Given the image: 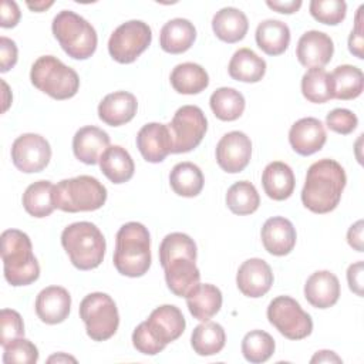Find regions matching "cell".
<instances>
[{"mask_svg":"<svg viewBox=\"0 0 364 364\" xmlns=\"http://www.w3.org/2000/svg\"><path fill=\"white\" fill-rule=\"evenodd\" d=\"M347 4L343 0H311L310 14L323 24L337 26L346 18Z\"/></svg>","mask_w":364,"mask_h":364,"instance_id":"b9f144b4","label":"cell"},{"mask_svg":"<svg viewBox=\"0 0 364 364\" xmlns=\"http://www.w3.org/2000/svg\"><path fill=\"white\" fill-rule=\"evenodd\" d=\"M1 260L4 277L11 286L31 284L40 276L31 240L18 229H7L1 233Z\"/></svg>","mask_w":364,"mask_h":364,"instance_id":"277c9868","label":"cell"},{"mask_svg":"<svg viewBox=\"0 0 364 364\" xmlns=\"http://www.w3.org/2000/svg\"><path fill=\"white\" fill-rule=\"evenodd\" d=\"M54 185L50 181H37L23 193V206L34 218H46L55 209L53 199Z\"/></svg>","mask_w":364,"mask_h":364,"instance_id":"d590c367","label":"cell"},{"mask_svg":"<svg viewBox=\"0 0 364 364\" xmlns=\"http://www.w3.org/2000/svg\"><path fill=\"white\" fill-rule=\"evenodd\" d=\"M310 363H341V358L334 351L320 350L311 357Z\"/></svg>","mask_w":364,"mask_h":364,"instance_id":"f5cc1de1","label":"cell"},{"mask_svg":"<svg viewBox=\"0 0 364 364\" xmlns=\"http://www.w3.org/2000/svg\"><path fill=\"white\" fill-rule=\"evenodd\" d=\"M98 164L102 173L112 183L128 182L135 171V165L129 152L119 145L108 146L100 156Z\"/></svg>","mask_w":364,"mask_h":364,"instance_id":"f546056e","label":"cell"},{"mask_svg":"<svg viewBox=\"0 0 364 364\" xmlns=\"http://www.w3.org/2000/svg\"><path fill=\"white\" fill-rule=\"evenodd\" d=\"M326 125L328 129L341 134V135H348L351 134L357 125H358V118L354 112L346 108H336L330 111L326 117Z\"/></svg>","mask_w":364,"mask_h":364,"instance_id":"f6af8a7d","label":"cell"},{"mask_svg":"<svg viewBox=\"0 0 364 364\" xmlns=\"http://www.w3.org/2000/svg\"><path fill=\"white\" fill-rule=\"evenodd\" d=\"M136 146L142 158L148 162H162L172 154V136L168 125L149 122L144 125L136 135Z\"/></svg>","mask_w":364,"mask_h":364,"instance_id":"9a60e30c","label":"cell"},{"mask_svg":"<svg viewBox=\"0 0 364 364\" xmlns=\"http://www.w3.org/2000/svg\"><path fill=\"white\" fill-rule=\"evenodd\" d=\"M301 92L310 102H327L333 98L330 74L324 68H309L301 78Z\"/></svg>","mask_w":364,"mask_h":364,"instance_id":"f35d334b","label":"cell"},{"mask_svg":"<svg viewBox=\"0 0 364 364\" xmlns=\"http://www.w3.org/2000/svg\"><path fill=\"white\" fill-rule=\"evenodd\" d=\"M186 306L193 318L199 321H208L222 307V293L213 284L198 283L186 294Z\"/></svg>","mask_w":364,"mask_h":364,"instance_id":"4316f807","label":"cell"},{"mask_svg":"<svg viewBox=\"0 0 364 364\" xmlns=\"http://www.w3.org/2000/svg\"><path fill=\"white\" fill-rule=\"evenodd\" d=\"M31 84L54 100H68L80 88L78 74L54 55H41L31 65Z\"/></svg>","mask_w":364,"mask_h":364,"instance_id":"ba28073f","label":"cell"},{"mask_svg":"<svg viewBox=\"0 0 364 364\" xmlns=\"http://www.w3.org/2000/svg\"><path fill=\"white\" fill-rule=\"evenodd\" d=\"M364 6H361L355 16V26L354 30L350 33L348 37V50L351 54H354L357 58H363V46H364V37H363V27H361V11Z\"/></svg>","mask_w":364,"mask_h":364,"instance_id":"7dc6e473","label":"cell"},{"mask_svg":"<svg viewBox=\"0 0 364 364\" xmlns=\"http://www.w3.org/2000/svg\"><path fill=\"white\" fill-rule=\"evenodd\" d=\"M294 173L291 168L282 162H270L262 173V185L264 193L274 200H284L291 196L294 191Z\"/></svg>","mask_w":364,"mask_h":364,"instance_id":"484cf974","label":"cell"},{"mask_svg":"<svg viewBox=\"0 0 364 364\" xmlns=\"http://www.w3.org/2000/svg\"><path fill=\"white\" fill-rule=\"evenodd\" d=\"M50 6H53V1H34V3H30L27 1V7L34 10V11H44L46 9H48Z\"/></svg>","mask_w":364,"mask_h":364,"instance_id":"db71d44e","label":"cell"},{"mask_svg":"<svg viewBox=\"0 0 364 364\" xmlns=\"http://www.w3.org/2000/svg\"><path fill=\"white\" fill-rule=\"evenodd\" d=\"M53 199L55 208L63 212H91L105 203L107 188L94 176L80 175L54 185Z\"/></svg>","mask_w":364,"mask_h":364,"instance_id":"8992f818","label":"cell"},{"mask_svg":"<svg viewBox=\"0 0 364 364\" xmlns=\"http://www.w3.org/2000/svg\"><path fill=\"white\" fill-rule=\"evenodd\" d=\"M11 159L24 173L41 172L51 159L50 144L38 134H23L11 145Z\"/></svg>","mask_w":364,"mask_h":364,"instance_id":"4fadbf2b","label":"cell"},{"mask_svg":"<svg viewBox=\"0 0 364 364\" xmlns=\"http://www.w3.org/2000/svg\"><path fill=\"white\" fill-rule=\"evenodd\" d=\"M192 257L196 260L198 252L193 239L185 233L173 232L166 235L159 246V262L164 266L166 262L175 257Z\"/></svg>","mask_w":364,"mask_h":364,"instance_id":"60d3db41","label":"cell"},{"mask_svg":"<svg viewBox=\"0 0 364 364\" xmlns=\"http://www.w3.org/2000/svg\"><path fill=\"white\" fill-rule=\"evenodd\" d=\"M334 53V44L330 36L323 31H306L297 43L296 55L301 65L307 68H323L330 63Z\"/></svg>","mask_w":364,"mask_h":364,"instance_id":"e0dca14e","label":"cell"},{"mask_svg":"<svg viewBox=\"0 0 364 364\" xmlns=\"http://www.w3.org/2000/svg\"><path fill=\"white\" fill-rule=\"evenodd\" d=\"M267 7H270L272 10L277 11V13H283V14H291L296 13L300 7H301V0H290V1H272L267 0L266 1Z\"/></svg>","mask_w":364,"mask_h":364,"instance_id":"816d5d0a","label":"cell"},{"mask_svg":"<svg viewBox=\"0 0 364 364\" xmlns=\"http://www.w3.org/2000/svg\"><path fill=\"white\" fill-rule=\"evenodd\" d=\"M171 84L176 92L193 95L202 92L209 85V75L199 64L182 63L172 70Z\"/></svg>","mask_w":364,"mask_h":364,"instance_id":"d6a6232c","label":"cell"},{"mask_svg":"<svg viewBox=\"0 0 364 364\" xmlns=\"http://www.w3.org/2000/svg\"><path fill=\"white\" fill-rule=\"evenodd\" d=\"M80 317L85 324L88 337L94 341L111 338L119 326V314L115 301L107 293L87 294L80 303Z\"/></svg>","mask_w":364,"mask_h":364,"instance_id":"9c48e42d","label":"cell"},{"mask_svg":"<svg viewBox=\"0 0 364 364\" xmlns=\"http://www.w3.org/2000/svg\"><path fill=\"white\" fill-rule=\"evenodd\" d=\"M262 243L273 256L289 255L296 245V229L293 223L283 216L267 219L262 228Z\"/></svg>","mask_w":364,"mask_h":364,"instance_id":"ffe728a7","label":"cell"},{"mask_svg":"<svg viewBox=\"0 0 364 364\" xmlns=\"http://www.w3.org/2000/svg\"><path fill=\"white\" fill-rule=\"evenodd\" d=\"M304 297L316 309H328L340 297V282L328 270L314 272L304 284Z\"/></svg>","mask_w":364,"mask_h":364,"instance_id":"7402d4cb","label":"cell"},{"mask_svg":"<svg viewBox=\"0 0 364 364\" xmlns=\"http://www.w3.org/2000/svg\"><path fill=\"white\" fill-rule=\"evenodd\" d=\"M256 44L267 55L283 54L290 43L289 26L280 20H264L256 28Z\"/></svg>","mask_w":364,"mask_h":364,"instance_id":"f1b7e54d","label":"cell"},{"mask_svg":"<svg viewBox=\"0 0 364 364\" xmlns=\"http://www.w3.org/2000/svg\"><path fill=\"white\" fill-rule=\"evenodd\" d=\"M363 262H355L347 269V282L351 291L357 296H363Z\"/></svg>","mask_w":364,"mask_h":364,"instance_id":"681fc988","label":"cell"},{"mask_svg":"<svg viewBox=\"0 0 364 364\" xmlns=\"http://www.w3.org/2000/svg\"><path fill=\"white\" fill-rule=\"evenodd\" d=\"M236 284L239 290L247 297L264 296L273 284V273L270 266L259 257L245 260L236 274Z\"/></svg>","mask_w":364,"mask_h":364,"instance_id":"2e32d148","label":"cell"},{"mask_svg":"<svg viewBox=\"0 0 364 364\" xmlns=\"http://www.w3.org/2000/svg\"><path fill=\"white\" fill-rule=\"evenodd\" d=\"M17 63V46L7 37H0V71L7 73Z\"/></svg>","mask_w":364,"mask_h":364,"instance_id":"bcb514c9","label":"cell"},{"mask_svg":"<svg viewBox=\"0 0 364 364\" xmlns=\"http://www.w3.org/2000/svg\"><path fill=\"white\" fill-rule=\"evenodd\" d=\"M38 360L37 347L27 338L21 337L3 347L4 364H34Z\"/></svg>","mask_w":364,"mask_h":364,"instance_id":"7bdbcfd3","label":"cell"},{"mask_svg":"<svg viewBox=\"0 0 364 364\" xmlns=\"http://www.w3.org/2000/svg\"><path fill=\"white\" fill-rule=\"evenodd\" d=\"M138 109V101L128 91H115L102 98L98 105V117L111 127H119L129 122Z\"/></svg>","mask_w":364,"mask_h":364,"instance_id":"603a6c76","label":"cell"},{"mask_svg":"<svg viewBox=\"0 0 364 364\" xmlns=\"http://www.w3.org/2000/svg\"><path fill=\"white\" fill-rule=\"evenodd\" d=\"M24 336V323L21 316L11 309L0 311V344L6 347L11 341Z\"/></svg>","mask_w":364,"mask_h":364,"instance_id":"ee69618b","label":"cell"},{"mask_svg":"<svg viewBox=\"0 0 364 364\" xmlns=\"http://www.w3.org/2000/svg\"><path fill=\"white\" fill-rule=\"evenodd\" d=\"M108 146V134L94 125L80 128L73 138V151L75 158L87 165H95Z\"/></svg>","mask_w":364,"mask_h":364,"instance_id":"cb8c5ba5","label":"cell"},{"mask_svg":"<svg viewBox=\"0 0 364 364\" xmlns=\"http://www.w3.org/2000/svg\"><path fill=\"white\" fill-rule=\"evenodd\" d=\"M226 343V334L219 323L203 321L196 326L191 336V344L199 355H213L222 351Z\"/></svg>","mask_w":364,"mask_h":364,"instance_id":"e575fe53","label":"cell"},{"mask_svg":"<svg viewBox=\"0 0 364 364\" xmlns=\"http://www.w3.org/2000/svg\"><path fill=\"white\" fill-rule=\"evenodd\" d=\"M1 20H0V26L3 28H11L16 27L18 20H20V9L17 6L16 1H10V0H3L1 1Z\"/></svg>","mask_w":364,"mask_h":364,"instance_id":"c3c4849f","label":"cell"},{"mask_svg":"<svg viewBox=\"0 0 364 364\" xmlns=\"http://www.w3.org/2000/svg\"><path fill=\"white\" fill-rule=\"evenodd\" d=\"M252 156L250 138L242 131L225 134L216 145V162L228 173L242 172Z\"/></svg>","mask_w":364,"mask_h":364,"instance_id":"5bb4252c","label":"cell"},{"mask_svg":"<svg viewBox=\"0 0 364 364\" xmlns=\"http://www.w3.org/2000/svg\"><path fill=\"white\" fill-rule=\"evenodd\" d=\"M346 182V172L337 161L320 159L307 169L301 202L314 213H328L337 208Z\"/></svg>","mask_w":364,"mask_h":364,"instance_id":"6da1fadb","label":"cell"},{"mask_svg":"<svg viewBox=\"0 0 364 364\" xmlns=\"http://www.w3.org/2000/svg\"><path fill=\"white\" fill-rule=\"evenodd\" d=\"M169 183L176 195L193 198L199 195L203 188V173L200 168L192 162H179L169 173Z\"/></svg>","mask_w":364,"mask_h":364,"instance_id":"836d02e7","label":"cell"},{"mask_svg":"<svg viewBox=\"0 0 364 364\" xmlns=\"http://www.w3.org/2000/svg\"><path fill=\"white\" fill-rule=\"evenodd\" d=\"M196 38L195 26L186 18H172L164 24L159 34L161 48L171 54H181L189 50Z\"/></svg>","mask_w":364,"mask_h":364,"instance_id":"d4e9b609","label":"cell"},{"mask_svg":"<svg viewBox=\"0 0 364 364\" xmlns=\"http://www.w3.org/2000/svg\"><path fill=\"white\" fill-rule=\"evenodd\" d=\"M71 309V296L61 286H48L43 289L36 299V313L46 324L63 323Z\"/></svg>","mask_w":364,"mask_h":364,"instance_id":"d6986e66","label":"cell"},{"mask_svg":"<svg viewBox=\"0 0 364 364\" xmlns=\"http://www.w3.org/2000/svg\"><path fill=\"white\" fill-rule=\"evenodd\" d=\"M333 98L337 100H354L361 95L364 87L363 71L350 64L338 65L330 74Z\"/></svg>","mask_w":364,"mask_h":364,"instance_id":"1f68e13d","label":"cell"},{"mask_svg":"<svg viewBox=\"0 0 364 364\" xmlns=\"http://www.w3.org/2000/svg\"><path fill=\"white\" fill-rule=\"evenodd\" d=\"M51 30L61 48L74 60L90 58L97 48L95 28L80 14L61 10L53 20Z\"/></svg>","mask_w":364,"mask_h":364,"instance_id":"52a82bcc","label":"cell"},{"mask_svg":"<svg viewBox=\"0 0 364 364\" xmlns=\"http://www.w3.org/2000/svg\"><path fill=\"white\" fill-rule=\"evenodd\" d=\"M61 245L71 263L80 270H91L101 264L105 255V237L91 222H75L61 233Z\"/></svg>","mask_w":364,"mask_h":364,"instance_id":"5b68a950","label":"cell"},{"mask_svg":"<svg viewBox=\"0 0 364 364\" xmlns=\"http://www.w3.org/2000/svg\"><path fill=\"white\" fill-rule=\"evenodd\" d=\"M273 337L263 330H252L242 340L243 357L253 364L267 361L274 353Z\"/></svg>","mask_w":364,"mask_h":364,"instance_id":"ab89813d","label":"cell"},{"mask_svg":"<svg viewBox=\"0 0 364 364\" xmlns=\"http://www.w3.org/2000/svg\"><path fill=\"white\" fill-rule=\"evenodd\" d=\"M226 205L235 215H250L257 210L260 196L253 183L249 181H239L228 189Z\"/></svg>","mask_w":364,"mask_h":364,"instance_id":"74e56055","label":"cell"},{"mask_svg":"<svg viewBox=\"0 0 364 364\" xmlns=\"http://www.w3.org/2000/svg\"><path fill=\"white\" fill-rule=\"evenodd\" d=\"M347 242L354 250H357V252L364 250V246H363V220H357L354 225L350 226V229L347 232Z\"/></svg>","mask_w":364,"mask_h":364,"instance_id":"f907efd6","label":"cell"},{"mask_svg":"<svg viewBox=\"0 0 364 364\" xmlns=\"http://www.w3.org/2000/svg\"><path fill=\"white\" fill-rule=\"evenodd\" d=\"M267 318L289 340H303L311 334L313 321L299 301L289 296H277L267 307Z\"/></svg>","mask_w":364,"mask_h":364,"instance_id":"30bf717a","label":"cell"},{"mask_svg":"<svg viewBox=\"0 0 364 364\" xmlns=\"http://www.w3.org/2000/svg\"><path fill=\"white\" fill-rule=\"evenodd\" d=\"M229 75L242 82H257L264 77L266 61L250 48H239L230 58Z\"/></svg>","mask_w":364,"mask_h":364,"instance_id":"4dcf8cb0","label":"cell"},{"mask_svg":"<svg viewBox=\"0 0 364 364\" xmlns=\"http://www.w3.org/2000/svg\"><path fill=\"white\" fill-rule=\"evenodd\" d=\"M168 128L173 144L172 154H185L202 142L208 129V121L199 107L183 105L176 109Z\"/></svg>","mask_w":364,"mask_h":364,"instance_id":"7c38bea8","label":"cell"},{"mask_svg":"<svg viewBox=\"0 0 364 364\" xmlns=\"http://www.w3.org/2000/svg\"><path fill=\"white\" fill-rule=\"evenodd\" d=\"M151 27L141 20H129L118 26L109 40V55L121 64L134 63L151 44Z\"/></svg>","mask_w":364,"mask_h":364,"instance_id":"8fae6325","label":"cell"},{"mask_svg":"<svg viewBox=\"0 0 364 364\" xmlns=\"http://www.w3.org/2000/svg\"><path fill=\"white\" fill-rule=\"evenodd\" d=\"M212 28L216 37L225 43L240 41L249 28L247 17L236 7H223L212 18Z\"/></svg>","mask_w":364,"mask_h":364,"instance_id":"83f0119b","label":"cell"},{"mask_svg":"<svg viewBox=\"0 0 364 364\" xmlns=\"http://www.w3.org/2000/svg\"><path fill=\"white\" fill-rule=\"evenodd\" d=\"M327 139L324 125L320 119L307 117L296 121L289 131V142L291 148L303 156H309L320 151Z\"/></svg>","mask_w":364,"mask_h":364,"instance_id":"ac0fdd59","label":"cell"},{"mask_svg":"<svg viewBox=\"0 0 364 364\" xmlns=\"http://www.w3.org/2000/svg\"><path fill=\"white\" fill-rule=\"evenodd\" d=\"M114 266L128 277L144 276L151 266V237L139 222L122 225L117 233Z\"/></svg>","mask_w":364,"mask_h":364,"instance_id":"3957f363","label":"cell"},{"mask_svg":"<svg viewBox=\"0 0 364 364\" xmlns=\"http://www.w3.org/2000/svg\"><path fill=\"white\" fill-rule=\"evenodd\" d=\"M186 323L182 311L173 304L156 307L149 317L136 326L132 333L134 347L145 354L155 355L185 331Z\"/></svg>","mask_w":364,"mask_h":364,"instance_id":"7a4b0ae2","label":"cell"},{"mask_svg":"<svg viewBox=\"0 0 364 364\" xmlns=\"http://www.w3.org/2000/svg\"><path fill=\"white\" fill-rule=\"evenodd\" d=\"M210 108L216 118L222 121H235L245 111V97L235 88L220 87L210 95Z\"/></svg>","mask_w":364,"mask_h":364,"instance_id":"8d00e7d4","label":"cell"},{"mask_svg":"<svg viewBox=\"0 0 364 364\" xmlns=\"http://www.w3.org/2000/svg\"><path fill=\"white\" fill-rule=\"evenodd\" d=\"M195 262L196 260L192 257L182 256L175 257L162 266L168 289L175 296L186 297V294L199 283L200 272Z\"/></svg>","mask_w":364,"mask_h":364,"instance_id":"44dd1931","label":"cell"},{"mask_svg":"<svg viewBox=\"0 0 364 364\" xmlns=\"http://www.w3.org/2000/svg\"><path fill=\"white\" fill-rule=\"evenodd\" d=\"M53 361H57V363H60V361H73V363H75V358H74V357H70V355H65V354H63V353H60V354L51 355V357L48 358V363H53Z\"/></svg>","mask_w":364,"mask_h":364,"instance_id":"11a10c76","label":"cell"}]
</instances>
